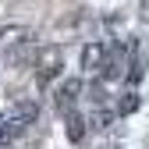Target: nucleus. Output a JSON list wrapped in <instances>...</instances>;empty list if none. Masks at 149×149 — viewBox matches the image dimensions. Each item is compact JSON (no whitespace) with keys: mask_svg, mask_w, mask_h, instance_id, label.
Wrapping results in <instances>:
<instances>
[{"mask_svg":"<svg viewBox=\"0 0 149 149\" xmlns=\"http://www.w3.org/2000/svg\"><path fill=\"white\" fill-rule=\"evenodd\" d=\"M82 64H85V71H103V68H107V43H92V46H85Z\"/></svg>","mask_w":149,"mask_h":149,"instance_id":"nucleus-1","label":"nucleus"},{"mask_svg":"<svg viewBox=\"0 0 149 149\" xmlns=\"http://www.w3.org/2000/svg\"><path fill=\"white\" fill-rule=\"evenodd\" d=\"M74 92H78V82H64V85L57 89V103H61V107H71V103H74Z\"/></svg>","mask_w":149,"mask_h":149,"instance_id":"nucleus-2","label":"nucleus"}]
</instances>
